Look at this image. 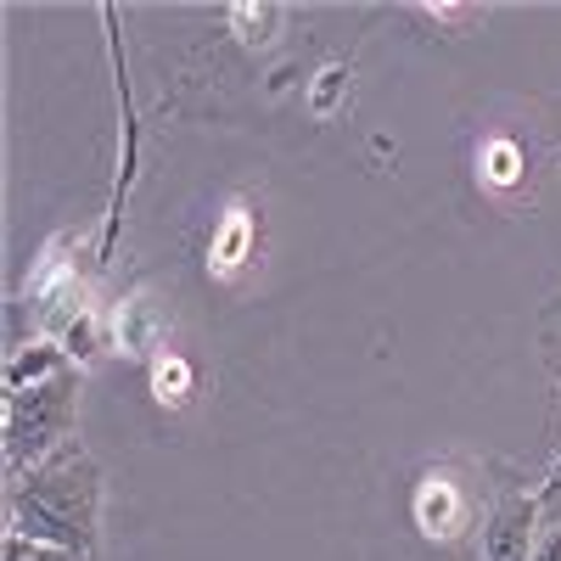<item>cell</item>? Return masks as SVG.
<instances>
[{"label": "cell", "instance_id": "obj_1", "mask_svg": "<svg viewBox=\"0 0 561 561\" xmlns=\"http://www.w3.org/2000/svg\"><path fill=\"white\" fill-rule=\"evenodd\" d=\"M102 511H107V478L79 438L45 466H34L28 478L7 483V534L73 550L84 561H96L102 550Z\"/></svg>", "mask_w": 561, "mask_h": 561}, {"label": "cell", "instance_id": "obj_2", "mask_svg": "<svg viewBox=\"0 0 561 561\" xmlns=\"http://www.w3.org/2000/svg\"><path fill=\"white\" fill-rule=\"evenodd\" d=\"M489 494H494V460H466V455L427 460L410 483V523L444 556L472 550Z\"/></svg>", "mask_w": 561, "mask_h": 561}, {"label": "cell", "instance_id": "obj_3", "mask_svg": "<svg viewBox=\"0 0 561 561\" xmlns=\"http://www.w3.org/2000/svg\"><path fill=\"white\" fill-rule=\"evenodd\" d=\"M79 393H84V370H62L51 382H34L23 393H7V483L28 478L34 466H45L51 455H62L79 438Z\"/></svg>", "mask_w": 561, "mask_h": 561}, {"label": "cell", "instance_id": "obj_4", "mask_svg": "<svg viewBox=\"0 0 561 561\" xmlns=\"http://www.w3.org/2000/svg\"><path fill=\"white\" fill-rule=\"evenodd\" d=\"M539 494H545V478L528 483L517 466L494 460V494H489V511H483L472 561H528L534 534H539Z\"/></svg>", "mask_w": 561, "mask_h": 561}, {"label": "cell", "instance_id": "obj_5", "mask_svg": "<svg viewBox=\"0 0 561 561\" xmlns=\"http://www.w3.org/2000/svg\"><path fill=\"white\" fill-rule=\"evenodd\" d=\"M102 23H107V62H113V96H118V174H113L107 225H102V242H96V270L113 264L118 230H124V208H129V185H135V163H140V124H135V90H129L124 45H118V7H102Z\"/></svg>", "mask_w": 561, "mask_h": 561}, {"label": "cell", "instance_id": "obj_6", "mask_svg": "<svg viewBox=\"0 0 561 561\" xmlns=\"http://www.w3.org/2000/svg\"><path fill=\"white\" fill-rule=\"evenodd\" d=\"M259 259V214L248 197H237L219 219H214V237H208V275L214 280H237L248 264Z\"/></svg>", "mask_w": 561, "mask_h": 561}, {"label": "cell", "instance_id": "obj_7", "mask_svg": "<svg viewBox=\"0 0 561 561\" xmlns=\"http://www.w3.org/2000/svg\"><path fill=\"white\" fill-rule=\"evenodd\" d=\"M107 325H113V348L118 354H135V359H163V309L147 298V293H129L107 309Z\"/></svg>", "mask_w": 561, "mask_h": 561}, {"label": "cell", "instance_id": "obj_8", "mask_svg": "<svg viewBox=\"0 0 561 561\" xmlns=\"http://www.w3.org/2000/svg\"><path fill=\"white\" fill-rule=\"evenodd\" d=\"M472 163H478V185L494 197H511L528 185V152H523L517 135H483Z\"/></svg>", "mask_w": 561, "mask_h": 561}, {"label": "cell", "instance_id": "obj_9", "mask_svg": "<svg viewBox=\"0 0 561 561\" xmlns=\"http://www.w3.org/2000/svg\"><path fill=\"white\" fill-rule=\"evenodd\" d=\"M62 370H73V359H68V348L57 337H28V343H18L7 354V393H23L34 382H51V377H62Z\"/></svg>", "mask_w": 561, "mask_h": 561}, {"label": "cell", "instance_id": "obj_10", "mask_svg": "<svg viewBox=\"0 0 561 561\" xmlns=\"http://www.w3.org/2000/svg\"><path fill=\"white\" fill-rule=\"evenodd\" d=\"M192 393H197V370H192V359L185 354H163V359H152V399L163 404V410H185L192 404Z\"/></svg>", "mask_w": 561, "mask_h": 561}, {"label": "cell", "instance_id": "obj_11", "mask_svg": "<svg viewBox=\"0 0 561 561\" xmlns=\"http://www.w3.org/2000/svg\"><path fill=\"white\" fill-rule=\"evenodd\" d=\"M528 561H561V478H545L539 494V534H534V556Z\"/></svg>", "mask_w": 561, "mask_h": 561}, {"label": "cell", "instance_id": "obj_12", "mask_svg": "<svg viewBox=\"0 0 561 561\" xmlns=\"http://www.w3.org/2000/svg\"><path fill=\"white\" fill-rule=\"evenodd\" d=\"M539 348H545V365H550V377L561 388V293L545 304V320H539Z\"/></svg>", "mask_w": 561, "mask_h": 561}, {"label": "cell", "instance_id": "obj_13", "mask_svg": "<svg viewBox=\"0 0 561 561\" xmlns=\"http://www.w3.org/2000/svg\"><path fill=\"white\" fill-rule=\"evenodd\" d=\"M7 561H84L73 550H57V545H34L23 534H7Z\"/></svg>", "mask_w": 561, "mask_h": 561}, {"label": "cell", "instance_id": "obj_14", "mask_svg": "<svg viewBox=\"0 0 561 561\" xmlns=\"http://www.w3.org/2000/svg\"><path fill=\"white\" fill-rule=\"evenodd\" d=\"M343 62H332V68H320V84H314V96H309V107H314V118H332V96H337V84H343Z\"/></svg>", "mask_w": 561, "mask_h": 561}, {"label": "cell", "instance_id": "obj_15", "mask_svg": "<svg viewBox=\"0 0 561 561\" xmlns=\"http://www.w3.org/2000/svg\"><path fill=\"white\" fill-rule=\"evenodd\" d=\"M444 561H472V550H455V556H444Z\"/></svg>", "mask_w": 561, "mask_h": 561}, {"label": "cell", "instance_id": "obj_16", "mask_svg": "<svg viewBox=\"0 0 561 561\" xmlns=\"http://www.w3.org/2000/svg\"><path fill=\"white\" fill-rule=\"evenodd\" d=\"M545 478H561V455H556V466H550V472H545Z\"/></svg>", "mask_w": 561, "mask_h": 561}]
</instances>
